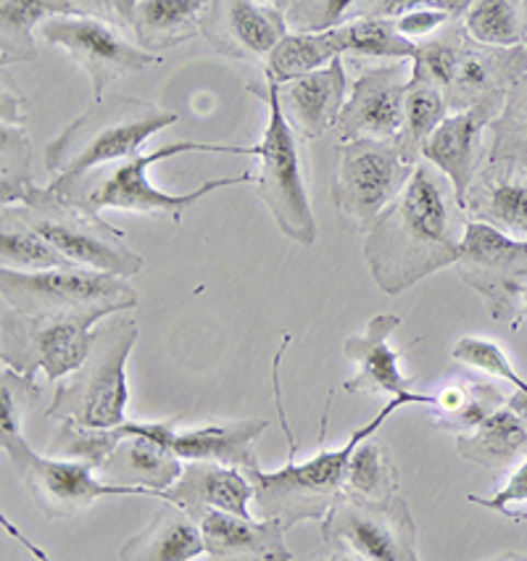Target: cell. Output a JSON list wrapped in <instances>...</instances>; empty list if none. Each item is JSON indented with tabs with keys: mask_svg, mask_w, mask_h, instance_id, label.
<instances>
[{
	"mask_svg": "<svg viewBox=\"0 0 527 561\" xmlns=\"http://www.w3.org/2000/svg\"><path fill=\"white\" fill-rule=\"evenodd\" d=\"M467 219L451 182L433 164L412 178L364 232V261L386 296H401L459 261Z\"/></svg>",
	"mask_w": 527,
	"mask_h": 561,
	"instance_id": "1",
	"label": "cell"
},
{
	"mask_svg": "<svg viewBox=\"0 0 527 561\" xmlns=\"http://www.w3.org/2000/svg\"><path fill=\"white\" fill-rule=\"evenodd\" d=\"M185 153H227V156H251V146H219V142H198V140H180L159 146L151 153H133L127 159L114 161V164L98 167L80 180H54L50 191L67 195L77 206L88 208V211H101V208H114V211L125 214H146V217H167L180 221L182 214L204 201L206 195L225 191V187L251 185L256 182V174L243 172L236 178H217L206 180L204 185L187 193H167L156 187L148 180V169L159 161L174 159V156Z\"/></svg>",
	"mask_w": 527,
	"mask_h": 561,
	"instance_id": "2",
	"label": "cell"
},
{
	"mask_svg": "<svg viewBox=\"0 0 527 561\" xmlns=\"http://www.w3.org/2000/svg\"><path fill=\"white\" fill-rule=\"evenodd\" d=\"M177 119L174 111L133 95L95 98L88 111L45 146V169H50L56 180H80L98 167L140 153L148 137Z\"/></svg>",
	"mask_w": 527,
	"mask_h": 561,
	"instance_id": "3",
	"label": "cell"
},
{
	"mask_svg": "<svg viewBox=\"0 0 527 561\" xmlns=\"http://www.w3.org/2000/svg\"><path fill=\"white\" fill-rule=\"evenodd\" d=\"M406 403V398H393L367 425L356 427L341 448H320L301 465L290 456L288 465L275 472H264L262 467L245 469L256 485L253 504H256L259 517H275L283 522L285 530L296 527L298 522H322L335 501L346 493L348 461L354 448L369 435L380 433L390 416Z\"/></svg>",
	"mask_w": 527,
	"mask_h": 561,
	"instance_id": "4",
	"label": "cell"
},
{
	"mask_svg": "<svg viewBox=\"0 0 527 561\" xmlns=\"http://www.w3.org/2000/svg\"><path fill=\"white\" fill-rule=\"evenodd\" d=\"M138 343L133 317L112 319L93 330V348L71 375L58 380L45 416L84 427H116L127 422V358Z\"/></svg>",
	"mask_w": 527,
	"mask_h": 561,
	"instance_id": "5",
	"label": "cell"
},
{
	"mask_svg": "<svg viewBox=\"0 0 527 561\" xmlns=\"http://www.w3.org/2000/svg\"><path fill=\"white\" fill-rule=\"evenodd\" d=\"M251 95L262 98L270 108L264 135L256 146H251V156L259 159L256 193L275 219L277 230L298 245H314L317 219L311 211L309 191L303 180V161L298 151L296 129L285 119L279 108L277 82H251L245 84Z\"/></svg>",
	"mask_w": 527,
	"mask_h": 561,
	"instance_id": "6",
	"label": "cell"
},
{
	"mask_svg": "<svg viewBox=\"0 0 527 561\" xmlns=\"http://www.w3.org/2000/svg\"><path fill=\"white\" fill-rule=\"evenodd\" d=\"M3 306L30 317L103 319L138 306V290L119 274L64 266V270L22 272L0 270Z\"/></svg>",
	"mask_w": 527,
	"mask_h": 561,
	"instance_id": "7",
	"label": "cell"
},
{
	"mask_svg": "<svg viewBox=\"0 0 527 561\" xmlns=\"http://www.w3.org/2000/svg\"><path fill=\"white\" fill-rule=\"evenodd\" d=\"M11 208L19 219L45 234L71 264L84 270L133 277L146 264L140 253L127 245L125 232L50 187L32 185L22 204Z\"/></svg>",
	"mask_w": 527,
	"mask_h": 561,
	"instance_id": "8",
	"label": "cell"
},
{
	"mask_svg": "<svg viewBox=\"0 0 527 561\" xmlns=\"http://www.w3.org/2000/svg\"><path fill=\"white\" fill-rule=\"evenodd\" d=\"M330 559L416 561V525L399 493L388 499L346 491L320 522Z\"/></svg>",
	"mask_w": 527,
	"mask_h": 561,
	"instance_id": "9",
	"label": "cell"
},
{
	"mask_svg": "<svg viewBox=\"0 0 527 561\" xmlns=\"http://www.w3.org/2000/svg\"><path fill=\"white\" fill-rule=\"evenodd\" d=\"M0 446L9 456L19 480H22L24 491L48 519L77 517L101 499H112V495H151V499L161 501V493L153 488L108 482L95 478L98 469L84 465V461L32 451L22 433L0 435Z\"/></svg>",
	"mask_w": 527,
	"mask_h": 561,
	"instance_id": "10",
	"label": "cell"
},
{
	"mask_svg": "<svg viewBox=\"0 0 527 561\" xmlns=\"http://www.w3.org/2000/svg\"><path fill=\"white\" fill-rule=\"evenodd\" d=\"M416 164L403 159L396 140H351L337 148L333 204L337 221L348 232H367Z\"/></svg>",
	"mask_w": 527,
	"mask_h": 561,
	"instance_id": "11",
	"label": "cell"
},
{
	"mask_svg": "<svg viewBox=\"0 0 527 561\" xmlns=\"http://www.w3.org/2000/svg\"><path fill=\"white\" fill-rule=\"evenodd\" d=\"M95 319L30 317L3 306L0 317V358L3 367L35 380L43 371L50 382L64 380L93 348Z\"/></svg>",
	"mask_w": 527,
	"mask_h": 561,
	"instance_id": "12",
	"label": "cell"
},
{
	"mask_svg": "<svg viewBox=\"0 0 527 561\" xmlns=\"http://www.w3.org/2000/svg\"><path fill=\"white\" fill-rule=\"evenodd\" d=\"M459 279L483 298L488 314L496 322L517 317V293L527 285V240L467 219L461 234L459 261L454 264Z\"/></svg>",
	"mask_w": 527,
	"mask_h": 561,
	"instance_id": "13",
	"label": "cell"
},
{
	"mask_svg": "<svg viewBox=\"0 0 527 561\" xmlns=\"http://www.w3.org/2000/svg\"><path fill=\"white\" fill-rule=\"evenodd\" d=\"M45 43L67 50L71 61L90 77L95 98H106L108 84L161 64L159 54H148L129 43L119 27L93 16H54L41 27Z\"/></svg>",
	"mask_w": 527,
	"mask_h": 561,
	"instance_id": "14",
	"label": "cell"
},
{
	"mask_svg": "<svg viewBox=\"0 0 527 561\" xmlns=\"http://www.w3.org/2000/svg\"><path fill=\"white\" fill-rule=\"evenodd\" d=\"M506 93H488L480 98L478 103H472L470 108H461L448 114L440 127L431 135V140L422 148V159L427 164L438 169L444 178L451 182L454 195H457V204L465 208L467 193L478 174L480 164H483V133L491 129V124L504 108Z\"/></svg>",
	"mask_w": 527,
	"mask_h": 561,
	"instance_id": "15",
	"label": "cell"
},
{
	"mask_svg": "<svg viewBox=\"0 0 527 561\" xmlns=\"http://www.w3.org/2000/svg\"><path fill=\"white\" fill-rule=\"evenodd\" d=\"M288 32L285 11L256 0H208L201 19L208 48L232 61H264Z\"/></svg>",
	"mask_w": 527,
	"mask_h": 561,
	"instance_id": "16",
	"label": "cell"
},
{
	"mask_svg": "<svg viewBox=\"0 0 527 561\" xmlns=\"http://www.w3.org/2000/svg\"><path fill=\"white\" fill-rule=\"evenodd\" d=\"M406 88V61L382 64V67L362 71L351 82L346 106L337 116L335 133L341 142L393 140L403 124Z\"/></svg>",
	"mask_w": 527,
	"mask_h": 561,
	"instance_id": "17",
	"label": "cell"
},
{
	"mask_svg": "<svg viewBox=\"0 0 527 561\" xmlns=\"http://www.w3.org/2000/svg\"><path fill=\"white\" fill-rule=\"evenodd\" d=\"M401 328V317L380 314L369 319L367 330L362 335H351L343 343V354L356 364V375L343 382L348 396H377L386 393L390 398H406L409 403L435 409L438 396L416 393L412 380L401 371V351L390 345L393 332Z\"/></svg>",
	"mask_w": 527,
	"mask_h": 561,
	"instance_id": "18",
	"label": "cell"
},
{
	"mask_svg": "<svg viewBox=\"0 0 527 561\" xmlns=\"http://www.w3.org/2000/svg\"><path fill=\"white\" fill-rule=\"evenodd\" d=\"M351 82L346 77L343 58H335L328 67L309 71L296 80L277 84L279 108L298 137L317 140L333 129L346 106Z\"/></svg>",
	"mask_w": 527,
	"mask_h": 561,
	"instance_id": "19",
	"label": "cell"
},
{
	"mask_svg": "<svg viewBox=\"0 0 527 561\" xmlns=\"http://www.w3.org/2000/svg\"><path fill=\"white\" fill-rule=\"evenodd\" d=\"M256 485L243 467H227L217 461H185V469L172 485L161 493V501H172L191 512L195 519L208 508L251 517L249 504Z\"/></svg>",
	"mask_w": 527,
	"mask_h": 561,
	"instance_id": "20",
	"label": "cell"
},
{
	"mask_svg": "<svg viewBox=\"0 0 527 561\" xmlns=\"http://www.w3.org/2000/svg\"><path fill=\"white\" fill-rule=\"evenodd\" d=\"M204 533L206 553L219 561L262 559L290 561L293 553L285 546V525L275 517L251 519L243 514L208 508L198 517Z\"/></svg>",
	"mask_w": 527,
	"mask_h": 561,
	"instance_id": "21",
	"label": "cell"
},
{
	"mask_svg": "<svg viewBox=\"0 0 527 561\" xmlns=\"http://www.w3.org/2000/svg\"><path fill=\"white\" fill-rule=\"evenodd\" d=\"M470 219L485 221L512 238L527 240V172L504 161H485L465 201Z\"/></svg>",
	"mask_w": 527,
	"mask_h": 561,
	"instance_id": "22",
	"label": "cell"
},
{
	"mask_svg": "<svg viewBox=\"0 0 527 561\" xmlns=\"http://www.w3.org/2000/svg\"><path fill=\"white\" fill-rule=\"evenodd\" d=\"M527 75V48H496V45L474 43L472 37L461 50L457 75L448 84L446 98L454 111L470 108L488 93H509V88L519 77Z\"/></svg>",
	"mask_w": 527,
	"mask_h": 561,
	"instance_id": "23",
	"label": "cell"
},
{
	"mask_svg": "<svg viewBox=\"0 0 527 561\" xmlns=\"http://www.w3.org/2000/svg\"><path fill=\"white\" fill-rule=\"evenodd\" d=\"M206 553L201 522L191 512L164 501L140 533L122 546V561H191Z\"/></svg>",
	"mask_w": 527,
	"mask_h": 561,
	"instance_id": "24",
	"label": "cell"
},
{
	"mask_svg": "<svg viewBox=\"0 0 527 561\" xmlns=\"http://www.w3.org/2000/svg\"><path fill=\"white\" fill-rule=\"evenodd\" d=\"M270 422L240 420L227 425H204L193 430H177L172 451L182 461H217L227 467H259L256 440L262 438Z\"/></svg>",
	"mask_w": 527,
	"mask_h": 561,
	"instance_id": "25",
	"label": "cell"
},
{
	"mask_svg": "<svg viewBox=\"0 0 527 561\" xmlns=\"http://www.w3.org/2000/svg\"><path fill=\"white\" fill-rule=\"evenodd\" d=\"M457 454L491 472H504L527 454V425L504 403L470 433L457 435Z\"/></svg>",
	"mask_w": 527,
	"mask_h": 561,
	"instance_id": "26",
	"label": "cell"
},
{
	"mask_svg": "<svg viewBox=\"0 0 527 561\" xmlns=\"http://www.w3.org/2000/svg\"><path fill=\"white\" fill-rule=\"evenodd\" d=\"M182 459L164 443H156L142 435L122 440L116 451L108 456L106 465L98 469L103 480L122 482V485H146L164 493L180 478Z\"/></svg>",
	"mask_w": 527,
	"mask_h": 561,
	"instance_id": "27",
	"label": "cell"
},
{
	"mask_svg": "<svg viewBox=\"0 0 527 561\" xmlns=\"http://www.w3.org/2000/svg\"><path fill=\"white\" fill-rule=\"evenodd\" d=\"M208 0H138L133 32L148 54H164L201 35Z\"/></svg>",
	"mask_w": 527,
	"mask_h": 561,
	"instance_id": "28",
	"label": "cell"
},
{
	"mask_svg": "<svg viewBox=\"0 0 527 561\" xmlns=\"http://www.w3.org/2000/svg\"><path fill=\"white\" fill-rule=\"evenodd\" d=\"M82 16L69 0H0V64H30L37 58L35 30L45 19Z\"/></svg>",
	"mask_w": 527,
	"mask_h": 561,
	"instance_id": "29",
	"label": "cell"
},
{
	"mask_svg": "<svg viewBox=\"0 0 527 561\" xmlns=\"http://www.w3.org/2000/svg\"><path fill=\"white\" fill-rule=\"evenodd\" d=\"M335 58H343L337 50L333 30L328 32H288L279 41L272 54L264 58V80L277 84L296 80V77L309 75L328 67Z\"/></svg>",
	"mask_w": 527,
	"mask_h": 561,
	"instance_id": "30",
	"label": "cell"
},
{
	"mask_svg": "<svg viewBox=\"0 0 527 561\" xmlns=\"http://www.w3.org/2000/svg\"><path fill=\"white\" fill-rule=\"evenodd\" d=\"M0 264L22 272L77 266L45 234L19 219L11 206H3V214H0Z\"/></svg>",
	"mask_w": 527,
	"mask_h": 561,
	"instance_id": "31",
	"label": "cell"
},
{
	"mask_svg": "<svg viewBox=\"0 0 527 561\" xmlns=\"http://www.w3.org/2000/svg\"><path fill=\"white\" fill-rule=\"evenodd\" d=\"M448 108L451 106H448L446 90L427 82L409 80L406 101H403V124L399 135L393 137L409 164H420L422 148L431 140L435 129L440 127V122L446 119Z\"/></svg>",
	"mask_w": 527,
	"mask_h": 561,
	"instance_id": "32",
	"label": "cell"
},
{
	"mask_svg": "<svg viewBox=\"0 0 527 561\" xmlns=\"http://www.w3.org/2000/svg\"><path fill=\"white\" fill-rule=\"evenodd\" d=\"M341 56L382 58V61H412L414 43L403 37L393 19L362 16L333 30Z\"/></svg>",
	"mask_w": 527,
	"mask_h": 561,
	"instance_id": "33",
	"label": "cell"
},
{
	"mask_svg": "<svg viewBox=\"0 0 527 561\" xmlns=\"http://www.w3.org/2000/svg\"><path fill=\"white\" fill-rule=\"evenodd\" d=\"M467 41H470V35H467L465 24H461L459 19H451L444 30H438L435 35L425 37V41L414 43L409 80L427 82L440 90H448L454 75H457L461 50H465Z\"/></svg>",
	"mask_w": 527,
	"mask_h": 561,
	"instance_id": "34",
	"label": "cell"
},
{
	"mask_svg": "<svg viewBox=\"0 0 527 561\" xmlns=\"http://www.w3.org/2000/svg\"><path fill=\"white\" fill-rule=\"evenodd\" d=\"M485 161H504L527 172V75L519 77L506 93L504 108L491 124V142Z\"/></svg>",
	"mask_w": 527,
	"mask_h": 561,
	"instance_id": "35",
	"label": "cell"
},
{
	"mask_svg": "<svg viewBox=\"0 0 527 561\" xmlns=\"http://www.w3.org/2000/svg\"><path fill=\"white\" fill-rule=\"evenodd\" d=\"M461 24L474 43L496 48L525 45L523 0H472Z\"/></svg>",
	"mask_w": 527,
	"mask_h": 561,
	"instance_id": "36",
	"label": "cell"
},
{
	"mask_svg": "<svg viewBox=\"0 0 527 561\" xmlns=\"http://www.w3.org/2000/svg\"><path fill=\"white\" fill-rule=\"evenodd\" d=\"M399 467L393 465V456L386 443L377 440V433L364 438L351 454L346 491L369 495V499H388V495L399 493Z\"/></svg>",
	"mask_w": 527,
	"mask_h": 561,
	"instance_id": "37",
	"label": "cell"
},
{
	"mask_svg": "<svg viewBox=\"0 0 527 561\" xmlns=\"http://www.w3.org/2000/svg\"><path fill=\"white\" fill-rule=\"evenodd\" d=\"M35 185L27 124H0V206H19Z\"/></svg>",
	"mask_w": 527,
	"mask_h": 561,
	"instance_id": "38",
	"label": "cell"
},
{
	"mask_svg": "<svg viewBox=\"0 0 527 561\" xmlns=\"http://www.w3.org/2000/svg\"><path fill=\"white\" fill-rule=\"evenodd\" d=\"M377 0H296L285 9L290 32H328L373 14Z\"/></svg>",
	"mask_w": 527,
	"mask_h": 561,
	"instance_id": "39",
	"label": "cell"
},
{
	"mask_svg": "<svg viewBox=\"0 0 527 561\" xmlns=\"http://www.w3.org/2000/svg\"><path fill=\"white\" fill-rule=\"evenodd\" d=\"M509 401L496 385L491 382H467V398L465 403L451 414H435L433 425L438 430H446V433L461 435V433H470L480 425V422L488 420L493 411L504 407Z\"/></svg>",
	"mask_w": 527,
	"mask_h": 561,
	"instance_id": "40",
	"label": "cell"
},
{
	"mask_svg": "<svg viewBox=\"0 0 527 561\" xmlns=\"http://www.w3.org/2000/svg\"><path fill=\"white\" fill-rule=\"evenodd\" d=\"M451 356L457 358L459 364H467V367L485 371V375L509 382L517 390H525L527 393V380H523V377H519V371L512 367L509 356L504 354V348H501L499 343L485 341V337L467 335V337H459V341L454 343Z\"/></svg>",
	"mask_w": 527,
	"mask_h": 561,
	"instance_id": "41",
	"label": "cell"
},
{
	"mask_svg": "<svg viewBox=\"0 0 527 561\" xmlns=\"http://www.w3.org/2000/svg\"><path fill=\"white\" fill-rule=\"evenodd\" d=\"M41 390L32 377H24L11 367L0 375V435L22 433L24 411L37 401Z\"/></svg>",
	"mask_w": 527,
	"mask_h": 561,
	"instance_id": "42",
	"label": "cell"
},
{
	"mask_svg": "<svg viewBox=\"0 0 527 561\" xmlns=\"http://www.w3.org/2000/svg\"><path fill=\"white\" fill-rule=\"evenodd\" d=\"M472 5V0H377L373 14L369 16H386V19H399L414 9H435L446 11L454 19L465 16L467 9Z\"/></svg>",
	"mask_w": 527,
	"mask_h": 561,
	"instance_id": "43",
	"label": "cell"
},
{
	"mask_svg": "<svg viewBox=\"0 0 527 561\" xmlns=\"http://www.w3.org/2000/svg\"><path fill=\"white\" fill-rule=\"evenodd\" d=\"M75 9H80L82 16L101 19V22L112 24V27L127 30L133 27L135 5L138 0H69Z\"/></svg>",
	"mask_w": 527,
	"mask_h": 561,
	"instance_id": "44",
	"label": "cell"
},
{
	"mask_svg": "<svg viewBox=\"0 0 527 561\" xmlns=\"http://www.w3.org/2000/svg\"><path fill=\"white\" fill-rule=\"evenodd\" d=\"M451 19L454 16L446 14V11L414 9V11H409V14L393 19V22L403 37H409L412 43H420V41H425V37L435 35L438 30H444Z\"/></svg>",
	"mask_w": 527,
	"mask_h": 561,
	"instance_id": "45",
	"label": "cell"
},
{
	"mask_svg": "<svg viewBox=\"0 0 527 561\" xmlns=\"http://www.w3.org/2000/svg\"><path fill=\"white\" fill-rule=\"evenodd\" d=\"M472 504L493 508V512L504 514L512 504H525L527 501V454L523 456V465H519L517 472L512 474V480L506 482L501 491L493 495V499H480V495H470Z\"/></svg>",
	"mask_w": 527,
	"mask_h": 561,
	"instance_id": "46",
	"label": "cell"
},
{
	"mask_svg": "<svg viewBox=\"0 0 527 561\" xmlns=\"http://www.w3.org/2000/svg\"><path fill=\"white\" fill-rule=\"evenodd\" d=\"M0 82V124H27V101L19 93L16 82L9 80V69H3Z\"/></svg>",
	"mask_w": 527,
	"mask_h": 561,
	"instance_id": "47",
	"label": "cell"
},
{
	"mask_svg": "<svg viewBox=\"0 0 527 561\" xmlns=\"http://www.w3.org/2000/svg\"><path fill=\"white\" fill-rule=\"evenodd\" d=\"M506 403H509V407L517 411L519 416H523V422L527 425V393H525V390H517V393L509 396V401H506Z\"/></svg>",
	"mask_w": 527,
	"mask_h": 561,
	"instance_id": "48",
	"label": "cell"
},
{
	"mask_svg": "<svg viewBox=\"0 0 527 561\" xmlns=\"http://www.w3.org/2000/svg\"><path fill=\"white\" fill-rule=\"evenodd\" d=\"M523 319H527V285H523L517 293V317H514L512 328H519V324H523Z\"/></svg>",
	"mask_w": 527,
	"mask_h": 561,
	"instance_id": "49",
	"label": "cell"
},
{
	"mask_svg": "<svg viewBox=\"0 0 527 561\" xmlns=\"http://www.w3.org/2000/svg\"><path fill=\"white\" fill-rule=\"evenodd\" d=\"M264 3H270V5H277V9H290L293 3H296V0H264Z\"/></svg>",
	"mask_w": 527,
	"mask_h": 561,
	"instance_id": "50",
	"label": "cell"
},
{
	"mask_svg": "<svg viewBox=\"0 0 527 561\" xmlns=\"http://www.w3.org/2000/svg\"><path fill=\"white\" fill-rule=\"evenodd\" d=\"M506 517H509V519H517V522H523V519H527V514H525V512H512V508H509V512H506Z\"/></svg>",
	"mask_w": 527,
	"mask_h": 561,
	"instance_id": "51",
	"label": "cell"
},
{
	"mask_svg": "<svg viewBox=\"0 0 527 561\" xmlns=\"http://www.w3.org/2000/svg\"><path fill=\"white\" fill-rule=\"evenodd\" d=\"M523 14H525V48H527V0H523Z\"/></svg>",
	"mask_w": 527,
	"mask_h": 561,
	"instance_id": "52",
	"label": "cell"
}]
</instances>
